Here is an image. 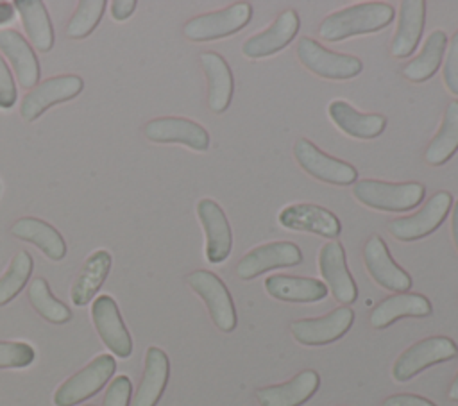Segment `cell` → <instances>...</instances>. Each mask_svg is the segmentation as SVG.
<instances>
[{
	"label": "cell",
	"mask_w": 458,
	"mask_h": 406,
	"mask_svg": "<svg viewBox=\"0 0 458 406\" xmlns=\"http://www.w3.org/2000/svg\"><path fill=\"white\" fill-rule=\"evenodd\" d=\"M394 20V9L383 2H363L327 14L318 34L326 41H342L358 34L385 29Z\"/></svg>",
	"instance_id": "obj_1"
},
{
	"label": "cell",
	"mask_w": 458,
	"mask_h": 406,
	"mask_svg": "<svg viewBox=\"0 0 458 406\" xmlns=\"http://www.w3.org/2000/svg\"><path fill=\"white\" fill-rule=\"evenodd\" d=\"M420 182H385L376 179H361L352 186V195L363 206L381 211H408L424 199Z\"/></svg>",
	"instance_id": "obj_2"
},
{
	"label": "cell",
	"mask_w": 458,
	"mask_h": 406,
	"mask_svg": "<svg viewBox=\"0 0 458 406\" xmlns=\"http://www.w3.org/2000/svg\"><path fill=\"white\" fill-rule=\"evenodd\" d=\"M252 16V5L247 2H236L225 9L199 14L188 20L182 27V34L190 41H211L231 36L242 30Z\"/></svg>",
	"instance_id": "obj_3"
},
{
	"label": "cell",
	"mask_w": 458,
	"mask_h": 406,
	"mask_svg": "<svg viewBox=\"0 0 458 406\" xmlns=\"http://www.w3.org/2000/svg\"><path fill=\"white\" fill-rule=\"evenodd\" d=\"M116 361L111 354H98L82 370L66 379L54 393L55 406H73L93 397L114 374Z\"/></svg>",
	"instance_id": "obj_4"
},
{
	"label": "cell",
	"mask_w": 458,
	"mask_h": 406,
	"mask_svg": "<svg viewBox=\"0 0 458 406\" xmlns=\"http://www.w3.org/2000/svg\"><path fill=\"white\" fill-rule=\"evenodd\" d=\"M458 356L456 343L447 336H429L408 347L394 363L392 376L399 383H406L424 368L449 361Z\"/></svg>",
	"instance_id": "obj_5"
},
{
	"label": "cell",
	"mask_w": 458,
	"mask_h": 406,
	"mask_svg": "<svg viewBox=\"0 0 458 406\" xmlns=\"http://www.w3.org/2000/svg\"><path fill=\"white\" fill-rule=\"evenodd\" d=\"M297 57L315 75L333 80L356 77L363 70L360 57L331 52L311 38H302L297 43Z\"/></svg>",
	"instance_id": "obj_6"
},
{
	"label": "cell",
	"mask_w": 458,
	"mask_h": 406,
	"mask_svg": "<svg viewBox=\"0 0 458 406\" xmlns=\"http://www.w3.org/2000/svg\"><path fill=\"white\" fill-rule=\"evenodd\" d=\"M191 290L204 300L215 326L231 333L236 327V309L227 286L209 270H193L186 277Z\"/></svg>",
	"instance_id": "obj_7"
},
{
	"label": "cell",
	"mask_w": 458,
	"mask_h": 406,
	"mask_svg": "<svg viewBox=\"0 0 458 406\" xmlns=\"http://www.w3.org/2000/svg\"><path fill=\"white\" fill-rule=\"evenodd\" d=\"M293 156L299 166L318 181L347 186L358 179V172L351 163L327 156L306 138H299L293 143Z\"/></svg>",
	"instance_id": "obj_8"
},
{
	"label": "cell",
	"mask_w": 458,
	"mask_h": 406,
	"mask_svg": "<svg viewBox=\"0 0 458 406\" xmlns=\"http://www.w3.org/2000/svg\"><path fill=\"white\" fill-rule=\"evenodd\" d=\"M451 202H453L451 193L438 191L426 202V206L420 211H417L411 216L395 218L388 222L386 229L394 238L401 241L420 240L440 227V224L445 220L451 209Z\"/></svg>",
	"instance_id": "obj_9"
},
{
	"label": "cell",
	"mask_w": 458,
	"mask_h": 406,
	"mask_svg": "<svg viewBox=\"0 0 458 406\" xmlns=\"http://www.w3.org/2000/svg\"><path fill=\"white\" fill-rule=\"evenodd\" d=\"M82 88H84V80L79 75L50 77L23 97L21 107H20L21 118L25 122H34L50 106L75 98L82 91Z\"/></svg>",
	"instance_id": "obj_10"
},
{
	"label": "cell",
	"mask_w": 458,
	"mask_h": 406,
	"mask_svg": "<svg viewBox=\"0 0 458 406\" xmlns=\"http://www.w3.org/2000/svg\"><path fill=\"white\" fill-rule=\"evenodd\" d=\"M354 322V311L347 306L336 308L324 317L301 318L292 322L290 331L302 345H326L342 338Z\"/></svg>",
	"instance_id": "obj_11"
},
{
	"label": "cell",
	"mask_w": 458,
	"mask_h": 406,
	"mask_svg": "<svg viewBox=\"0 0 458 406\" xmlns=\"http://www.w3.org/2000/svg\"><path fill=\"white\" fill-rule=\"evenodd\" d=\"M302 261L301 249L292 241H270L249 250L236 265V275L243 281L254 279L267 270L295 266Z\"/></svg>",
	"instance_id": "obj_12"
},
{
	"label": "cell",
	"mask_w": 458,
	"mask_h": 406,
	"mask_svg": "<svg viewBox=\"0 0 458 406\" xmlns=\"http://www.w3.org/2000/svg\"><path fill=\"white\" fill-rule=\"evenodd\" d=\"M91 318L97 333L111 352H114L118 358L131 356L132 340L113 297L98 295L91 306Z\"/></svg>",
	"instance_id": "obj_13"
},
{
	"label": "cell",
	"mask_w": 458,
	"mask_h": 406,
	"mask_svg": "<svg viewBox=\"0 0 458 406\" xmlns=\"http://www.w3.org/2000/svg\"><path fill=\"white\" fill-rule=\"evenodd\" d=\"M143 132L156 143H181L200 152L209 147L208 131L200 123L181 116L154 118L143 127Z\"/></svg>",
	"instance_id": "obj_14"
},
{
	"label": "cell",
	"mask_w": 458,
	"mask_h": 406,
	"mask_svg": "<svg viewBox=\"0 0 458 406\" xmlns=\"http://www.w3.org/2000/svg\"><path fill=\"white\" fill-rule=\"evenodd\" d=\"M363 261L370 277L390 292H406L411 286V277L390 256L386 243L379 236H370L363 247Z\"/></svg>",
	"instance_id": "obj_15"
},
{
	"label": "cell",
	"mask_w": 458,
	"mask_h": 406,
	"mask_svg": "<svg viewBox=\"0 0 458 406\" xmlns=\"http://www.w3.org/2000/svg\"><path fill=\"white\" fill-rule=\"evenodd\" d=\"M318 270L338 302L352 304L356 300L358 288L347 268L345 250L338 241L331 240L322 245L318 252Z\"/></svg>",
	"instance_id": "obj_16"
},
{
	"label": "cell",
	"mask_w": 458,
	"mask_h": 406,
	"mask_svg": "<svg viewBox=\"0 0 458 406\" xmlns=\"http://www.w3.org/2000/svg\"><path fill=\"white\" fill-rule=\"evenodd\" d=\"M197 215L206 234V258L209 263L227 259L233 245V233L224 209L211 199H200Z\"/></svg>",
	"instance_id": "obj_17"
},
{
	"label": "cell",
	"mask_w": 458,
	"mask_h": 406,
	"mask_svg": "<svg viewBox=\"0 0 458 406\" xmlns=\"http://www.w3.org/2000/svg\"><path fill=\"white\" fill-rule=\"evenodd\" d=\"M301 20L293 9H284L274 23L259 34H254L242 45V54L250 59L272 55L284 48L299 32Z\"/></svg>",
	"instance_id": "obj_18"
},
{
	"label": "cell",
	"mask_w": 458,
	"mask_h": 406,
	"mask_svg": "<svg viewBox=\"0 0 458 406\" xmlns=\"http://www.w3.org/2000/svg\"><path fill=\"white\" fill-rule=\"evenodd\" d=\"M279 224L293 231H310L324 238H336L342 224L329 209L317 204H292L279 213Z\"/></svg>",
	"instance_id": "obj_19"
},
{
	"label": "cell",
	"mask_w": 458,
	"mask_h": 406,
	"mask_svg": "<svg viewBox=\"0 0 458 406\" xmlns=\"http://www.w3.org/2000/svg\"><path fill=\"white\" fill-rule=\"evenodd\" d=\"M320 377L315 370L308 368L293 376L290 381L259 388L256 399L259 406H301L318 390Z\"/></svg>",
	"instance_id": "obj_20"
},
{
	"label": "cell",
	"mask_w": 458,
	"mask_h": 406,
	"mask_svg": "<svg viewBox=\"0 0 458 406\" xmlns=\"http://www.w3.org/2000/svg\"><path fill=\"white\" fill-rule=\"evenodd\" d=\"M199 59L208 79V106L213 113H224L229 107L234 91L231 68L222 55L211 50L202 52Z\"/></svg>",
	"instance_id": "obj_21"
},
{
	"label": "cell",
	"mask_w": 458,
	"mask_h": 406,
	"mask_svg": "<svg viewBox=\"0 0 458 406\" xmlns=\"http://www.w3.org/2000/svg\"><path fill=\"white\" fill-rule=\"evenodd\" d=\"M327 114L342 132L358 140H372L386 127V118L383 114L360 113L345 100H333L327 106Z\"/></svg>",
	"instance_id": "obj_22"
},
{
	"label": "cell",
	"mask_w": 458,
	"mask_h": 406,
	"mask_svg": "<svg viewBox=\"0 0 458 406\" xmlns=\"http://www.w3.org/2000/svg\"><path fill=\"white\" fill-rule=\"evenodd\" d=\"M0 50L11 61L23 88H32L39 80V61L29 41L13 29L0 30Z\"/></svg>",
	"instance_id": "obj_23"
},
{
	"label": "cell",
	"mask_w": 458,
	"mask_h": 406,
	"mask_svg": "<svg viewBox=\"0 0 458 406\" xmlns=\"http://www.w3.org/2000/svg\"><path fill=\"white\" fill-rule=\"evenodd\" d=\"M170 374V361L159 347H148L141 383L136 390L132 406H156L161 399Z\"/></svg>",
	"instance_id": "obj_24"
},
{
	"label": "cell",
	"mask_w": 458,
	"mask_h": 406,
	"mask_svg": "<svg viewBox=\"0 0 458 406\" xmlns=\"http://www.w3.org/2000/svg\"><path fill=\"white\" fill-rule=\"evenodd\" d=\"M265 290L270 297L284 302H318L327 295V286L322 281L284 274L267 277Z\"/></svg>",
	"instance_id": "obj_25"
},
{
	"label": "cell",
	"mask_w": 458,
	"mask_h": 406,
	"mask_svg": "<svg viewBox=\"0 0 458 406\" xmlns=\"http://www.w3.org/2000/svg\"><path fill=\"white\" fill-rule=\"evenodd\" d=\"M11 233L20 240L34 243L52 261H59L66 256V241L63 234L41 218L23 216L13 224Z\"/></svg>",
	"instance_id": "obj_26"
},
{
	"label": "cell",
	"mask_w": 458,
	"mask_h": 406,
	"mask_svg": "<svg viewBox=\"0 0 458 406\" xmlns=\"http://www.w3.org/2000/svg\"><path fill=\"white\" fill-rule=\"evenodd\" d=\"M431 302L420 293L403 292L383 299L370 313V324L376 329L388 327L403 317H428L431 315Z\"/></svg>",
	"instance_id": "obj_27"
},
{
	"label": "cell",
	"mask_w": 458,
	"mask_h": 406,
	"mask_svg": "<svg viewBox=\"0 0 458 406\" xmlns=\"http://www.w3.org/2000/svg\"><path fill=\"white\" fill-rule=\"evenodd\" d=\"M426 18V4L422 0H404L399 9V23L392 41V55L394 57H408L415 52Z\"/></svg>",
	"instance_id": "obj_28"
},
{
	"label": "cell",
	"mask_w": 458,
	"mask_h": 406,
	"mask_svg": "<svg viewBox=\"0 0 458 406\" xmlns=\"http://www.w3.org/2000/svg\"><path fill=\"white\" fill-rule=\"evenodd\" d=\"M111 268V254L104 249L91 252V256L82 265L73 286H72V302L75 306H86L95 293L104 284Z\"/></svg>",
	"instance_id": "obj_29"
},
{
	"label": "cell",
	"mask_w": 458,
	"mask_h": 406,
	"mask_svg": "<svg viewBox=\"0 0 458 406\" xmlns=\"http://www.w3.org/2000/svg\"><path fill=\"white\" fill-rule=\"evenodd\" d=\"M14 7L34 47L41 52H48L54 47V27L45 4L39 0H16Z\"/></svg>",
	"instance_id": "obj_30"
},
{
	"label": "cell",
	"mask_w": 458,
	"mask_h": 406,
	"mask_svg": "<svg viewBox=\"0 0 458 406\" xmlns=\"http://www.w3.org/2000/svg\"><path fill=\"white\" fill-rule=\"evenodd\" d=\"M458 150V100L447 104L442 118V125L435 138L429 141L424 159L428 165L440 166L451 159Z\"/></svg>",
	"instance_id": "obj_31"
},
{
	"label": "cell",
	"mask_w": 458,
	"mask_h": 406,
	"mask_svg": "<svg viewBox=\"0 0 458 406\" xmlns=\"http://www.w3.org/2000/svg\"><path fill=\"white\" fill-rule=\"evenodd\" d=\"M447 47V36L444 30H433L426 39L420 54L403 66V75L411 82H424L435 75L442 63Z\"/></svg>",
	"instance_id": "obj_32"
},
{
	"label": "cell",
	"mask_w": 458,
	"mask_h": 406,
	"mask_svg": "<svg viewBox=\"0 0 458 406\" xmlns=\"http://www.w3.org/2000/svg\"><path fill=\"white\" fill-rule=\"evenodd\" d=\"M29 300L32 308L48 322L54 324H64L72 318V311L66 304L57 300L52 292L48 283L43 277H38L30 283L29 286Z\"/></svg>",
	"instance_id": "obj_33"
},
{
	"label": "cell",
	"mask_w": 458,
	"mask_h": 406,
	"mask_svg": "<svg viewBox=\"0 0 458 406\" xmlns=\"http://www.w3.org/2000/svg\"><path fill=\"white\" fill-rule=\"evenodd\" d=\"M34 268V259L27 250H20L13 256L9 268L0 279V306L13 300L27 284Z\"/></svg>",
	"instance_id": "obj_34"
},
{
	"label": "cell",
	"mask_w": 458,
	"mask_h": 406,
	"mask_svg": "<svg viewBox=\"0 0 458 406\" xmlns=\"http://www.w3.org/2000/svg\"><path fill=\"white\" fill-rule=\"evenodd\" d=\"M104 9H106V0L79 2V7L66 27V36L73 38V39L89 36L95 30V27L98 25V21L104 14Z\"/></svg>",
	"instance_id": "obj_35"
},
{
	"label": "cell",
	"mask_w": 458,
	"mask_h": 406,
	"mask_svg": "<svg viewBox=\"0 0 458 406\" xmlns=\"http://www.w3.org/2000/svg\"><path fill=\"white\" fill-rule=\"evenodd\" d=\"M34 356V349L25 342H0V368L29 367Z\"/></svg>",
	"instance_id": "obj_36"
},
{
	"label": "cell",
	"mask_w": 458,
	"mask_h": 406,
	"mask_svg": "<svg viewBox=\"0 0 458 406\" xmlns=\"http://www.w3.org/2000/svg\"><path fill=\"white\" fill-rule=\"evenodd\" d=\"M132 383L127 376H116L106 390L102 406H129Z\"/></svg>",
	"instance_id": "obj_37"
},
{
	"label": "cell",
	"mask_w": 458,
	"mask_h": 406,
	"mask_svg": "<svg viewBox=\"0 0 458 406\" xmlns=\"http://www.w3.org/2000/svg\"><path fill=\"white\" fill-rule=\"evenodd\" d=\"M444 82L451 93L458 95V30L453 34L449 43L447 59L444 64Z\"/></svg>",
	"instance_id": "obj_38"
},
{
	"label": "cell",
	"mask_w": 458,
	"mask_h": 406,
	"mask_svg": "<svg viewBox=\"0 0 458 406\" xmlns=\"http://www.w3.org/2000/svg\"><path fill=\"white\" fill-rule=\"evenodd\" d=\"M16 97H18V93H16L14 79L11 75L9 66L5 64L4 57L0 55V107L7 109V107L14 106Z\"/></svg>",
	"instance_id": "obj_39"
},
{
	"label": "cell",
	"mask_w": 458,
	"mask_h": 406,
	"mask_svg": "<svg viewBox=\"0 0 458 406\" xmlns=\"http://www.w3.org/2000/svg\"><path fill=\"white\" fill-rule=\"evenodd\" d=\"M381 406H437V404L415 393H397V395L386 397Z\"/></svg>",
	"instance_id": "obj_40"
},
{
	"label": "cell",
	"mask_w": 458,
	"mask_h": 406,
	"mask_svg": "<svg viewBox=\"0 0 458 406\" xmlns=\"http://www.w3.org/2000/svg\"><path fill=\"white\" fill-rule=\"evenodd\" d=\"M136 2L134 0H114L111 4V14L114 20H125L134 13Z\"/></svg>",
	"instance_id": "obj_41"
},
{
	"label": "cell",
	"mask_w": 458,
	"mask_h": 406,
	"mask_svg": "<svg viewBox=\"0 0 458 406\" xmlns=\"http://www.w3.org/2000/svg\"><path fill=\"white\" fill-rule=\"evenodd\" d=\"M14 18V7L7 2H0V25L7 23Z\"/></svg>",
	"instance_id": "obj_42"
},
{
	"label": "cell",
	"mask_w": 458,
	"mask_h": 406,
	"mask_svg": "<svg viewBox=\"0 0 458 406\" xmlns=\"http://www.w3.org/2000/svg\"><path fill=\"white\" fill-rule=\"evenodd\" d=\"M451 234H453V240H454V245L458 249V200L453 207V216H451Z\"/></svg>",
	"instance_id": "obj_43"
},
{
	"label": "cell",
	"mask_w": 458,
	"mask_h": 406,
	"mask_svg": "<svg viewBox=\"0 0 458 406\" xmlns=\"http://www.w3.org/2000/svg\"><path fill=\"white\" fill-rule=\"evenodd\" d=\"M447 395H449V399H451V401H456V402H458V374H456L454 381L451 383Z\"/></svg>",
	"instance_id": "obj_44"
},
{
	"label": "cell",
	"mask_w": 458,
	"mask_h": 406,
	"mask_svg": "<svg viewBox=\"0 0 458 406\" xmlns=\"http://www.w3.org/2000/svg\"><path fill=\"white\" fill-rule=\"evenodd\" d=\"M86 406H93V404H86Z\"/></svg>",
	"instance_id": "obj_45"
}]
</instances>
